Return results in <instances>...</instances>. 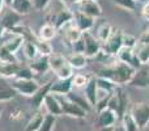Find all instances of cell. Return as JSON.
Instances as JSON below:
<instances>
[{
	"label": "cell",
	"mask_w": 149,
	"mask_h": 131,
	"mask_svg": "<svg viewBox=\"0 0 149 131\" xmlns=\"http://www.w3.org/2000/svg\"><path fill=\"white\" fill-rule=\"evenodd\" d=\"M12 87L18 95L26 96V97H31L34 93L38 90L41 85L36 81V80H15L12 83Z\"/></svg>",
	"instance_id": "7"
},
{
	"label": "cell",
	"mask_w": 149,
	"mask_h": 131,
	"mask_svg": "<svg viewBox=\"0 0 149 131\" xmlns=\"http://www.w3.org/2000/svg\"><path fill=\"white\" fill-rule=\"evenodd\" d=\"M1 111H3V110H1V108H0V116H1Z\"/></svg>",
	"instance_id": "48"
},
{
	"label": "cell",
	"mask_w": 149,
	"mask_h": 131,
	"mask_svg": "<svg viewBox=\"0 0 149 131\" xmlns=\"http://www.w3.org/2000/svg\"><path fill=\"white\" fill-rule=\"evenodd\" d=\"M24 42H25V37L21 36V34H15L10 39L3 41L1 51L5 53V54H9V55H12V57H15L16 53L22 47Z\"/></svg>",
	"instance_id": "10"
},
{
	"label": "cell",
	"mask_w": 149,
	"mask_h": 131,
	"mask_svg": "<svg viewBox=\"0 0 149 131\" xmlns=\"http://www.w3.org/2000/svg\"><path fill=\"white\" fill-rule=\"evenodd\" d=\"M137 41L139 38H136L135 36L128 33H123V46L124 47H130V49H134L137 45Z\"/></svg>",
	"instance_id": "38"
},
{
	"label": "cell",
	"mask_w": 149,
	"mask_h": 131,
	"mask_svg": "<svg viewBox=\"0 0 149 131\" xmlns=\"http://www.w3.org/2000/svg\"><path fill=\"white\" fill-rule=\"evenodd\" d=\"M10 8L20 16H25L33 11V4L31 0H15Z\"/></svg>",
	"instance_id": "25"
},
{
	"label": "cell",
	"mask_w": 149,
	"mask_h": 131,
	"mask_svg": "<svg viewBox=\"0 0 149 131\" xmlns=\"http://www.w3.org/2000/svg\"><path fill=\"white\" fill-rule=\"evenodd\" d=\"M92 1H98V0H92Z\"/></svg>",
	"instance_id": "50"
},
{
	"label": "cell",
	"mask_w": 149,
	"mask_h": 131,
	"mask_svg": "<svg viewBox=\"0 0 149 131\" xmlns=\"http://www.w3.org/2000/svg\"><path fill=\"white\" fill-rule=\"evenodd\" d=\"M67 60L73 69L84 68L88 63V58L85 57V54H77V53H72V54L67 58Z\"/></svg>",
	"instance_id": "27"
},
{
	"label": "cell",
	"mask_w": 149,
	"mask_h": 131,
	"mask_svg": "<svg viewBox=\"0 0 149 131\" xmlns=\"http://www.w3.org/2000/svg\"><path fill=\"white\" fill-rule=\"evenodd\" d=\"M119 117L115 111H113L111 109H105L101 113H98V119H97V125L98 127H110V126H115L118 122Z\"/></svg>",
	"instance_id": "15"
},
{
	"label": "cell",
	"mask_w": 149,
	"mask_h": 131,
	"mask_svg": "<svg viewBox=\"0 0 149 131\" xmlns=\"http://www.w3.org/2000/svg\"><path fill=\"white\" fill-rule=\"evenodd\" d=\"M20 66L13 59H0V77L9 79V77H16Z\"/></svg>",
	"instance_id": "13"
},
{
	"label": "cell",
	"mask_w": 149,
	"mask_h": 131,
	"mask_svg": "<svg viewBox=\"0 0 149 131\" xmlns=\"http://www.w3.org/2000/svg\"><path fill=\"white\" fill-rule=\"evenodd\" d=\"M1 12H3V18L0 26H3L7 32H12L20 26V21L22 18V16L16 13L10 7H7V9H3Z\"/></svg>",
	"instance_id": "6"
},
{
	"label": "cell",
	"mask_w": 149,
	"mask_h": 131,
	"mask_svg": "<svg viewBox=\"0 0 149 131\" xmlns=\"http://www.w3.org/2000/svg\"><path fill=\"white\" fill-rule=\"evenodd\" d=\"M145 5H148V7H149V0H148V1H147V3H145Z\"/></svg>",
	"instance_id": "47"
},
{
	"label": "cell",
	"mask_w": 149,
	"mask_h": 131,
	"mask_svg": "<svg viewBox=\"0 0 149 131\" xmlns=\"http://www.w3.org/2000/svg\"><path fill=\"white\" fill-rule=\"evenodd\" d=\"M90 80L89 76L86 75H82V74H76L72 76V85L76 88H82L88 84V81Z\"/></svg>",
	"instance_id": "35"
},
{
	"label": "cell",
	"mask_w": 149,
	"mask_h": 131,
	"mask_svg": "<svg viewBox=\"0 0 149 131\" xmlns=\"http://www.w3.org/2000/svg\"><path fill=\"white\" fill-rule=\"evenodd\" d=\"M130 84L134 85V87H137V88H149L148 66H143V67H140L139 69H136Z\"/></svg>",
	"instance_id": "16"
},
{
	"label": "cell",
	"mask_w": 149,
	"mask_h": 131,
	"mask_svg": "<svg viewBox=\"0 0 149 131\" xmlns=\"http://www.w3.org/2000/svg\"><path fill=\"white\" fill-rule=\"evenodd\" d=\"M123 33L122 29H114L109 39L102 45V50L111 57H116L119 50L123 47Z\"/></svg>",
	"instance_id": "3"
},
{
	"label": "cell",
	"mask_w": 149,
	"mask_h": 131,
	"mask_svg": "<svg viewBox=\"0 0 149 131\" xmlns=\"http://www.w3.org/2000/svg\"><path fill=\"white\" fill-rule=\"evenodd\" d=\"M59 101H60V105H62L63 114H65L68 117H73V118H85L86 117V114H88L86 111L82 110L80 106H77L72 101H70L67 97L60 96Z\"/></svg>",
	"instance_id": "8"
},
{
	"label": "cell",
	"mask_w": 149,
	"mask_h": 131,
	"mask_svg": "<svg viewBox=\"0 0 149 131\" xmlns=\"http://www.w3.org/2000/svg\"><path fill=\"white\" fill-rule=\"evenodd\" d=\"M63 29H64V38L67 39L71 45L74 43L76 41H79V39L82 37V32L80 30L73 22L68 24V25Z\"/></svg>",
	"instance_id": "24"
},
{
	"label": "cell",
	"mask_w": 149,
	"mask_h": 131,
	"mask_svg": "<svg viewBox=\"0 0 149 131\" xmlns=\"http://www.w3.org/2000/svg\"><path fill=\"white\" fill-rule=\"evenodd\" d=\"M72 50H73V53H77V54H84L85 53V43H84L82 37L79 39V41H76L74 43H72Z\"/></svg>",
	"instance_id": "39"
},
{
	"label": "cell",
	"mask_w": 149,
	"mask_h": 131,
	"mask_svg": "<svg viewBox=\"0 0 149 131\" xmlns=\"http://www.w3.org/2000/svg\"><path fill=\"white\" fill-rule=\"evenodd\" d=\"M33 76H34V72L29 67H20L15 79L16 80H33Z\"/></svg>",
	"instance_id": "36"
},
{
	"label": "cell",
	"mask_w": 149,
	"mask_h": 131,
	"mask_svg": "<svg viewBox=\"0 0 149 131\" xmlns=\"http://www.w3.org/2000/svg\"><path fill=\"white\" fill-rule=\"evenodd\" d=\"M82 39L85 43V57L89 58H95L100 54L101 49H102V43L95 38V36H93L90 32H85L82 33Z\"/></svg>",
	"instance_id": "5"
},
{
	"label": "cell",
	"mask_w": 149,
	"mask_h": 131,
	"mask_svg": "<svg viewBox=\"0 0 149 131\" xmlns=\"http://www.w3.org/2000/svg\"><path fill=\"white\" fill-rule=\"evenodd\" d=\"M72 77L71 79H58L56 81H51L50 93L55 96H67L70 92H72Z\"/></svg>",
	"instance_id": "11"
},
{
	"label": "cell",
	"mask_w": 149,
	"mask_h": 131,
	"mask_svg": "<svg viewBox=\"0 0 149 131\" xmlns=\"http://www.w3.org/2000/svg\"><path fill=\"white\" fill-rule=\"evenodd\" d=\"M120 126L123 127L124 131H139L140 130L137 123L135 122V119L132 118V116L130 114V110L120 118Z\"/></svg>",
	"instance_id": "31"
},
{
	"label": "cell",
	"mask_w": 149,
	"mask_h": 131,
	"mask_svg": "<svg viewBox=\"0 0 149 131\" xmlns=\"http://www.w3.org/2000/svg\"><path fill=\"white\" fill-rule=\"evenodd\" d=\"M51 0H31V4H33V8L37 11H43L47 5L50 4Z\"/></svg>",
	"instance_id": "40"
},
{
	"label": "cell",
	"mask_w": 149,
	"mask_h": 131,
	"mask_svg": "<svg viewBox=\"0 0 149 131\" xmlns=\"http://www.w3.org/2000/svg\"><path fill=\"white\" fill-rule=\"evenodd\" d=\"M114 3H115L118 7L123 8V9H126V11H130V12H134L137 7L136 0H114Z\"/></svg>",
	"instance_id": "37"
},
{
	"label": "cell",
	"mask_w": 149,
	"mask_h": 131,
	"mask_svg": "<svg viewBox=\"0 0 149 131\" xmlns=\"http://www.w3.org/2000/svg\"><path fill=\"white\" fill-rule=\"evenodd\" d=\"M34 45H36L37 47V51H38V55L39 57H47L49 58L50 55H52L54 53H52V46L50 42L47 41H42V39H36V41H33Z\"/></svg>",
	"instance_id": "29"
},
{
	"label": "cell",
	"mask_w": 149,
	"mask_h": 131,
	"mask_svg": "<svg viewBox=\"0 0 149 131\" xmlns=\"http://www.w3.org/2000/svg\"><path fill=\"white\" fill-rule=\"evenodd\" d=\"M114 131H124V130H123V127L119 125V126H115V130H114Z\"/></svg>",
	"instance_id": "45"
},
{
	"label": "cell",
	"mask_w": 149,
	"mask_h": 131,
	"mask_svg": "<svg viewBox=\"0 0 149 131\" xmlns=\"http://www.w3.org/2000/svg\"><path fill=\"white\" fill-rule=\"evenodd\" d=\"M29 68L34 72V75H39V74H45L50 69L49 66V58L47 57H39L36 58L34 60H31V63L29 64Z\"/></svg>",
	"instance_id": "21"
},
{
	"label": "cell",
	"mask_w": 149,
	"mask_h": 131,
	"mask_svg": "<svg viewBox=\"0 0 149 131\" xmlns=\"http://www.w3.org/2000/svg\"><path fill=\"white\" fill-rule=\"evenodd\" d=\"M13 1H15V0H4V4H5V7H12Z\"/></svg>",
	"instance_id": "43"
},
{
	"label": "cell",
	"mask_w": 149,
	"mask_h": 131,
	"mask_svg": "<svg viewBox=\"0 0 149 131\" xmlns=\"http://www.w3.org/2000/svg\"><path fill=\"white\" fill-rule=\"evenodd\" d=\"M17 92L13 89L12 84L8 83L7 79L0 77V102H7L16 97Z\"/></svg>",
	"instance_id": "20"
},
{
	"label": "cell",
	"mask_w": 149,
	"mask_h": 131,
	"mask_svg": "<svg viewBox=\"0 0 149 131\" xmlns=\"http://www.w3.org/2000/svg\"><path fill=\"white\" fill-rule=\"evenodd\" d=\"M50 88H51V81L41 85V87L38 88V90L30 97L31 106H33L36 110H39V109L43 106V101H45V98H46V96L50 93Z\"/></svg>",
	"instance_id": "12"
},
{
	"label": "cell",
	"mask_w": 149,
	"mask_h": 131,
	"mask_svg": "<svg viewBox=\"0 0 149 131\" xmlns=\"http://www.w3.org/2000/svg\"><path fill=\"white\" fill-rule=\"evenodd\" d=\"M50 69L58 76V79H71L73 76V68L70 66L67 58L60 54H52L49 57Z\"/></svg>",
	"instance_id": "2"
},
{
	"label": "cell",
	"mask_w": 149,
	"mask_h": 131,
	"mask_svg": "<svg viewBox=\"0 0 149 131\" xmlns=\"http://www.w3.org/2000/svg\"><path fill=\"white\" fill-rule=\"evenodd\" d=\"M94 22H95L94 18L89 17V16L84 15V13L79 12V11L73 12V24L82 32V33L89 32L90 29L94 26Z\"/></svg>",
	"instance_id": "14"
},
{
	"label": "cell",
	"mask_w": 149,
	"mask_h": 131,
	"mask_svg": "<svg viewBox=\"0 0 149 131\" xmlns=\"http://www.w3.org/2000/svg\"><path fill=\"white\" fill-rule=\"evenodd\" d=\"M64 97H67L70 101H72L73 104H76L77 106H80V108H81L82 110H85L86 113H89V111H92V110H93V108L90 106V104L86 101V98H85L84 96L79 95V93L70 92L67 96H64Z\"/></svg>",
	"instance_id": "26"
},
{
	"label": "cell",
	"mask_w": 149,
	"mask_h": 131,
	"mask_svg": "<svg viewBox=\"0 0 149 131\" xmlns=\"http://www.w3.org/2000/svg\"><path fill=\"white\" fill-rule=\"evenodd\" d=\"M95 79H97V87H98V89H102V90H106V92L114 93V92H115V89H116V87H118V85H115L113 81H111V80L105 79V77L97 76Z\"/></svg>",
	"instance_id": "33"
},
{
	"label": "cell",
	"mask_w": 149,
	"mask_h": 131,
	"mask_svg": "<svg viewBox=\"0 0 149 131\" xmlns=\"http://www.w3.org/2000/svg\"><path fill=\"white\" fill-rule=\"evenodd\" d=\"M73 22V12L70 11L68 8H62V9L58 12L56 17L52 20V25H55V28L58 30L65 28L68 24Z\"/></svg>",
	"instance_id": "18"
},
{
	"label": "cell",
	"mask_w": 149,
	"mask_h": 131,
	"mask_svg": "<svg viewBox=\"0 0 149 131\" xmlns=\"http://www.w3.org/2000/svg\"><path fill=\"white\" fill-rule=\"evenodd\" d=\"M135 71L131 66L126 64V63L120 62L115 58L114 62H111V64L106 66L105 68H102L100 71V77H105V79H109L114 83L115 85H126L130 84L135 75Z\"/></svg>",
	"instance_id": "1"
},
{
	"label": "cell",
	"mask_w": 149,
	"mask_h": 131,
	"mask_svg": "<svg viewBox=\"0 0 149 131\" xmlns=\"http://www.w3.org/2000/svg\"><path fill=\"white\" fill-rule=\"evenodd\" d=\"M130 114L135 122L137 123L139 129H144L149 123V104L147 102H136L131 106Z\"/></svg>",
	"instance_id": "4"
},
{
	"label": "cell",
	"mask_w": 149,
	"mask_h": 131,
	"mask_svg": "<svg viewBox=\"0 0 149 131\" xmlns=\"http://www.w3.org/2000/svg\"><path fill=\"white\" fill-rule=\"evenodd\" d=\"M79 12L84 13V15L89 16L92 18H98L102 16V8L100 7L98 1H92V0H82L79 4Z\"/></svg>",
	"instance_id": "9"
},
{
	"label": "cell",
	"mask_w": 149,
	"mask_h": 131,
	"mask_svg": "<svg viewBox=\"0 0 149 131\" xmlns=\"http://www.w3.org/2000/svg\"><path fill=\"white\" fill-rule=\"evenodd\" d=\"M68 1H72V3H76V4H79V3L82 1V0H68Z\"/></svg>",
	"instance_id": "46"
},
{
	"label": "cell",
	"mask_w": 149,
	"mask_h": 131,
	"mask_svg": "<svg viewBox=\"0 0 149 131\" xmlns=\"http://www.w3.org/2000/svg\"><path fill=\"white\" fill-rule=\"evenodd\" d=\"M134 53L143 66L149 64V43H141L137 41V45L134 47Z\"/></svg>",
	"instance_id": "22"
},
{
	"label": "cell",
	"mask_w": 149,
	"mask_h": 131,
	"mask_svg": "<svg viewBox=\"0 0 149 131\" xmlns=\"http://www.w3.org/2000/svg\"><path fill=\"white\" fill-rule=\"evenodd\" d=\"M136 1H137V0H136Z\"/></svg>",
	"instance_id": "52"
},
{
	"label": "cell",
	"mask_w": 149,
	"mask_h": 131,
	"mask_svg": "<svg viewBox=\"0 0 149 131\" xmlns=\"http://www.w3.org/2000/svg\"><path fill=\"white\" fill-rule=\"evenodd\" d=\"M56 32H58V29L55 28V25H52L51 22H47L41 26V29H39V32H38V38L42 39V41L50 42L51 39L55 38Z\"/></svg>",
	"instance_id": "23"
},
{
	"label": "cell",
	"mask_w": 149,
	"mask_h": 131,
	"mask_svg": "<svg viewBox=\"0 0 149 131\" xmlns=\"http://www.w3.org/2000/svg\"><path fill=\"white\" fill-rule=\"evenodd\" d=\"M55 123H56V117L47 113L46 116L43 117V122H42L38 131H52L55 127Z\"/></svg>",
	"instance_id": "34"
},
{
	"label": "cell",
	"mask_w": 149,
	"mask_h": 131,
	"mask_svg": "<svg viewBox=\"0 0 149 131\" xmlns=\"http://www.w3.org/2000/svg\"><path fill=\"white\" fill-rule=\"evenodd\" d=\"M141 15H143V17H144L145 20L149 21V7H148V5L144 4V7H143V11H141Z\"/></svg>",
	"instance_id": "41"
},
{
	"label": "cell",
	"mask_w": 149,
	"mask_h": 131,
	"mask_svg": "<svg viewBox=\"0 0 149 131\" xmlns=\"http://www.w3.org/2000/svg\"><path fill=\"white\" fill-rule=\"evenodd\" d=\"M43 114L41 113L39 110H37V113L33 114V117H31L30 119H29V122L26 123L25 129L24 131H38L39 127H41L42 122H43Z\"/></svg>",
	"instance_id": "28"
},
{
	"label": "cell",
	"mask_w": 149,
	"mask_h": 131,
	"mask_svg": "<svg viewBox=\"0 0 149 131\" xmlns=\"http://www.w3.org/2000/svg\"><path fill=\"white\" fill-rule=\"evenodd\" d=\"M22 50H24V54L25 57L28 58L29 60H34L37 57H38V51H37V47L34 45L33 41H29V39H25L22 45Z\"/></svg>",
	"instance_id": "32"
},
{
	"label": "cell",
	"mask_w": 149,
	"mask_h": 131,
	"mask_svg": "<svg viewBox=\"0 0 149 131\" xmlns=\"http://www.w3.org/2000/svg\"><path fill=\"white\" fill-rule=\"evenodd\" d=\"M43 106L46 108L47 113L51 114V116L59 117L63 114L59 98H58L55 95H52V93H49V95L46 96V98H45V101H43Z\"/></svg>",
	"instance_id": "17"
},
{
	"label": "cell",
	"mask_w": 149,
	"mask_h": 131,
	"mask_svg": "<svg viewBox=\"0 0 149 131\" xmlns=\"http://www.w3.org/2000/svg\"><path fill=\"white\" fill-rule=\"evenodd\" d=\"M5 4H4V0H0V13H1V11L4 9Z\"/></svg>",
	"instance_id": "44"
},
{
	"label": "cell",
	"mask_w": 149,
	"mask_h": 131,
	"mask_svg": "<svg viewBox=\"0 0 149 131\" xmlns=\"http://www.w3.org/2000/svg\"><path fill=\"white\" fill-rule=\"evenodd\" d=\"M113 26L110 25L109 22H103L102 25L100 26V28L97 29V33H95V38L98 39V41L101 42V43H105L106 41L109 39V37L111 36V33H113Z\"/></svg>",
	"instance_id": "30"
},
{
	"label": "cell",
	"mask_w": 149,
	"mask_h": 131,
	"mask_svg": "<svg viewBox=\"0 0 149 131\" xmlns=\"http://www.w3.org/2000/svg\"><path fill=\"white\" fill-rule=\"evenodd\" d=\"M115 126H110V127H98V131H114Z\"/></svg>",
	"instance_id": "42"
},
{
	"label": "cell",
	"mask_w": 149,
	"mask_h": 131,
	"mask_svg": "<svg viewBox=\"0 0 149 131\" xmlns=\"http://www.w3.org/2000/svg\"><path fill=\"white\" fill-rule=\"evenodd\" d=\"M148 71H149V64H148Z\"/></svg>",
	"instance_id": "51"
},
{
	"label": "cell",
	"mask_w": 149,
	"mask_h": 131,
	"mask_svg": "<svg viewBox=\"0 0 149 131\" xmlns=\"http://www.w3.org/2000/svg\"><path fill=\"white\" fill-rule=\"evenodd\" d=\"M97 95H98V87H97V79L90 77L88 84L84 87V97L90 104L92 108H94L97 104Z\"/></svg>",
	"instance_id": "19"
},
{
	"label": "cell",
	"mask_w": 149,
	"mask_h": 131,
	"mask_svg": "<svg viewBox=\"0 0 149 131\" xmlns=\"http://www.w3.org/2000/svg\"><path fill=\"white\" fill-rule=\"evenodd\" d=\"M60 1H68V0H60Z\"/></svg>",
	"instance_id": "49"
}]
</instances>
